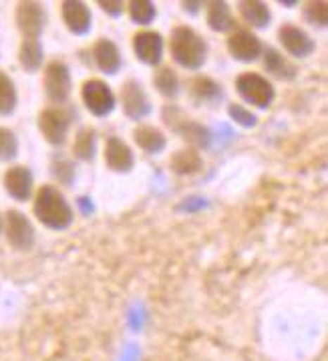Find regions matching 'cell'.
Returning <instances> with one entry per match:
<instances>
[{
    "mask_svg": "<svg viewBox=\"0 0 328 361\" xmlns=\"http://www.w3.org/2000/svg\"><path fill=\"white\" fill-rule=\"evenodd\" d=\"M97 6L111 18H119L127 13V2H123V0H99Z\"/></svg>",
    "mask_w": 328,
    "mask_h": 361,
    "instance_id": "obj_33",
    "label": "cell"
},
{
    "mask_svg": "<svg viewBox=\"0 0 328 361\" xmlns=\"http://www.w3.org/2000/svg\"><path fill=\"white\" fill-rule=\"evenodd\" d=\"M61 18L67 30L75 37H85L93 29V13L87 2L81 0H63Z\"/></svg>",
    "mask_w": 328,
    "mask_h": 361,
    "instance_id": "obj_16",
    "label": "cell"
},
{
    "mask_svg": "<svg viewBox=\"0 0 328 361\" xmlns=\"http://www.w3.org/2000/svg\"><path fill=\"white\" fill-rule=\"evenodd\" d=\"M2 234L6 236V243L11 245V248L18 252H29L37 243V231L30 218L16 208H8L2 214Z\"/></svg>",
    "mask_w": 328,
    "mask_h": 361,
    "instance_id": "obj_7",
    "label": "cell"
},
{
    "mask_svg": "<svg viewBox=\"0 0 328 361\" xmlns=\"http://www.w3.org/2000/svg\"><path fill=\"white\" fill-rule=\"evenodd\" d=\"M105 166L107 170H111L113 173H129L135 168V154L131 149V145L121 140L119 135H109L105 142Z\"/></svg>",
    "mask_w": 328,
    "mask_h": 361,
    "instance_id": "obj_17",
    "label": "cell"
},
{
    "mask_svg": "<svg viewBox=\"0 0 328 361\" xmlns=\"http://www.w3.org/2000/svg\"><path fill=\"white\" fill-rule=\"evenodd\" d=\"M206 23L214 32H234L238 29V20L228 2L224 0L206 2Z\"/></svg>",
    "mask_w": 328,
    "mask_h": 361,
    "instance_id": "obj_21",
    "label": "cell"
},
{
    "mask_svg": "<svg viewBox=\"0 0 328 361\" xmlns=\"http://www.w3.org/2000/svg\"><path fill=\"white\" fill-rule=\"evenodd\" d=\"M133 142L147 156H159L168 149V135L151 123H137L133 130Z\"/></svg>",
    "mask_w": 328,
    "mask_h": 361,
    "instance_id": "obj_19",
    "label": "cell"
},
{
    "mask_svg": "<svg viewBox=\"0 0 328 361\" xmlns=\"http://www.w3.org/2000/svg\"><path fill=\"white\" fill-rule=\"evenodd\" d=\"M226 47H228L229 57L238 63H254L264 53V43L256 32L250 29H240V27L234 32H229Z\"/></svg>",
    "mask_w": 328,
    "mask_h": 361,
    "instance_id": "obj_13",
    "label": "cell"
},
{
    "mask_svg": "<svg viewBox=\"0 0 328 361\" xmlns=\"http://www.w3.org/2000/svg\"><path fill=\"white\" fill-rule=\"evenodd\" d=\"M131 49L133 55L139 63L157 69L163 63V53H165V41L163 35L151 29L137 30L131 39Z\"/></svg>",
    "mask_w": 328,
    "mask_h": 361,
    "instance_id": "obj_11",
    "label": "cell"
},
{
    "mask_svg": "<svg viewBox=\"0 0 328 361\" xmlns=\"http://www.w3.org/2000/svg\"><path fill=\"white\" fill-rule=\"evenodd\" d=\"M119 102L123 107V114L127 119L135 121V123H141L145 117L151 114V99L145 91L141 81L137 79H127L123 85H121V93H119Z\"/></svg>",
    "mask_w": 328,
    "mask_h": 361,
    "instance_id": "obj_10",
    "label": "cell"
},
{
    "mask_svg": "<svg viewBox=\"0 0 328 361\" xmlns=\"http://www.w3.org/2000/svg\"><path fill=\"white\" fill-rule=\"evenodd\" d=\"M75 117L77 114L72 111V107H69V103L67 105H49L39 111L37 128L46 144L53 147H63L69 140Z\"/></svg>",
    "mask_w": 328,
    "mask_h": 361,
    "instance_id": "obj_3",
    "label": "cell"
},
{
    "mask_svg": "<svg viewBox=\"0 0 328 361\" xmlns=\"http://www.w3.org/2000/svg\"><path fill=\"white\" fill-rule=\"evenodd\" d=\"M18 152H20V144H18L15 131L0 126V161L2 164L15 161L18 158Z\"/></svg>",
    "mask_w": 328,
    "mask_h": 361,
    "instance_id": "obj_31",
    "label": "cell"
},
{
    "mask_svg": "<svg viewBox=\"0 0 328 361\" xmlns=\"http://www.w3.org/2000/svg\"><path fill=\"white\" fill-rule=\"evenodd\" d=\"M228 116L236 126H240L244 130H252V128H256L258 126L256 114H254L250 107L242 105V103H229Z\"/></svg>",
    "mask_w": 328,
    "mask_h": 361,
    "instance_id": "obj_32",
    "label": "cell"
},
{
    "mask_svg": "<svg viewBox=\"0 0 328 361\" xmlns=\"http://www.w3.org/2000/svg\"><path fill=\"white\" fill-rule=\"evenodd\" d=\"M46 6L43 2L34 0H23L15 8V25L23 39H41L46 27Z\"/></svg>",
    "mask_w": 328,
    "mask_h": 361,
    "instance_id": "obj_9",
    "label": "cell"
},
{
    "mask_svg": "<svg viewBox=\"0 0 328 361\" xmlns=\"http://www.w3.org/2000/svg\"><path fill=\"white\" fill-rule=\"evenodd\" d=\"M236 6H238V15L248 25L250 30H264L270 27L272 11L266 2H260V0H242Z\"/></svg>",
    "mask_w": 328,
    "mask_h": 361,
    "instance_id": "obj_22",
    "label": "cell"
},
{
    "mask_svg": "<svg viewBox=\"0 0 328 361\" xmlns=\"http://www.w3.org/2000/svg\"><path fill=\"white\" fill-rule=\"evenodd\" d=\"M2 188L15 202H29L34 196V173L29 166H11L2 176Z\"/></svg>",
    "mask_w": 328,
    "mask_h": 361,
    "instance_id": "obj_14",
    "label": "cell"
},
{
    "mask_svg": "<svg viewBox=\"0 0 328 361\" xmlns=\"http://www.w3.org/2000/svg\"><path fill=\"white\" fill-rule=\"evenodd\" d=\"M278 43L284 49L288 59H308L316 51V41L294 23H284L278 29Z\"/></svg>",
    "mask_w": 328,
    "mask_h": 361,
    "instance_id": "obj_12",
    "label": "cell"
},
{
    "mask_svg": "<svg viewBox=\"0 0 328 361\" xmlns=\"http://www.w3.org/2000/svg\"><path fill=\"white\" fill-rule=\"evenodd\" d=\"M44 95L51 105H67L72 93V75L69 65L61 59H53L44 65Z\"/></svg>",
    "mask_w": 328,
    "mask_h": 361,
    "instance_id": "obj_6",
    "label": "cell"
},
{
    "mask_svg": "<svg viewBox=\"0 0 328 361\" xmlns=\"http://www.w3.org/2000/svg\"><path fill=\"white\" fill-rule=\"evenodd\" d=\"M187 97L194 105H206V107H215L224 102L226 91L222 83L208 75H196L194 79L187 81Z\"/></svg>",
    "mask_w": 328,
    "mask_h": 361,
    "instance_id": "obj_15",
    "label": "cell"
},
{
    "mask_svg": "<svg viewBox=\"0 0 328 361\" xmlns=\"http://www.w3.org/2000/svg\"><path fill=\"white\" fill-rule=\"evenodd\" d=\"M0 234H2V214H0Z\"/></svg>",
    "mask_w": 328,
    "mask_h": 361,
    "instance_id": "obj_36",
    "label": "cell"
},
{
    "mask_svg": "<svg viewBox=\"0 0 328 361\" xmlns=\"http://www.w3.org/2000/svg\"><path fill=\"white\" fill-rule=\"evenodd\" d=\"M210 47L200 32L187 25H179L170 35V55L173 63L186 71H200L208 61Z\"/></svg>",
    "mask_w": 328,
    "mask_h": 361,
    "instance_id": "obj_2",
    "label": "cell"
},
{
    "mask_svg": "<svg viewBox=\"0 0 328 361\" xmlns=\"http://www.w3.org/2000/svg\"><path fill=\"white\" fill-rule=\"evenodd\" d=\"M18 107V91L13 77L0 69V117H11Z\"/></svg>",
    "mask_w": 328,
    "mask_h": 361,
    "instance_id": "obj_28",
    "label": "cell"
},
{
    "mask_svg": "<svg viewBox=\"0 0 328 361\" xmlns=\"http://www.w3.org/2000/svg\"><path fill=\"white\" fill-rule=\"evenodd\" d=\"M236 93L246 105L256 109H268L276 99V87L266 75L256 71H244L234 81Z\"/></svg>",
    "mask_w": 328,
    "mask_h": 361,
    "instance_id": "obj_5",
    "label": "cell"
},
{
    "mask_svg": "<svg viewBox=\"0 0 328 361\" xmlns=\"http://www.w3.org/2000/svg\"><path fill=\"white\" fill-rule=\"evenodd\" d=\"M182 6L189 15H198L200 8H206V2H182Z\"/></svg>",
    "mask_w": 328,
    "mask_h": 361,
    "instance_id": "obj_34",
    "label": "cell"
},
{
    "mask_svg": "<svg viewBox=\"0 0 328 361\" xmlns=\"http://www.w3.org/2000/svg\"><path fill=\"white\" fill-rule=\"evenodd\" d=\"M302 18L306 25L314 29H327L328 25V2L324 0H310L302 4Z\"/></svg>",
    "mask_w": 328,
    "mask_h": 361,
    "instance_id": "obj_30",
    "label": "cell"
},
{
    "mask_svg": "<svg viewBox=\"0 0 328 361\" xmlns=\"http://www.w3.org/2000/svg\"><path fill=\"white\" fill-rule=\"evenodd\" d=\"M18 65L29 75H34L43 69L44 49L41 39H23L18 47Z\"/></svg>",
    "mask_w": 328,
    "mask_h": 361,
    "instance_id": "obj_23",
    "label": "cell"
},
{
    "mask_svg": "<svg viewBox=\"0 0 328 361\" xmlns=\"http://www.w3.org/2000/svg\"><path fill=\"white\" fill-rule=\"evenodd\" d=\"M151 83L156 87V91L163 97V99H177V95L182 93V81H179V75L175 73L173 67L170 65H159L153 73V79Z\"/></svg>",
    "mask_w": 328,
    "mask_h": 361,
    "instance_id": "obj_24",
    "label": "cell"
},
{
    "mask_svg": "<svg viewBox=\"0 0 328 361\" xmlns=\"http://www.w3.org/2000/svg\"><path fill=\"white\" fill-rule=\"evenodd\" d=\"M81 102L93 117H109L117 107V95L103 79H87L81 85Z\"/></svg>",
    "mask_w": 328,
    "mask_h": 361,
    "instance_id": "obj_8",
    "label": "cell"
},
{
    "mask_svg": "<svg viewBox=\"0 0 328 361\" xmlns=\"http://www.w3.org/2000/svg\"><path fill=\"white\" fill-rule=\"evenodd\" d=\"M127 15L133 25L149 27L157 18V4L151 0H131L127 2Z\"/></svg>",
    "mask_w": 328,
    "mask_h": 361,
    "instance_id": "obj_29",
    "label": "cell"
},
{
    "mask_svg": "<svg viewBox=\"0 0 328 361\" xmlns=\"http://www.w3.org/2000/svg\"><path fill=\"white\" fill-rule=\"evenodd\" d=\"M170 168L177 176H194V173H200L203 170V158L198 149L184 147V149H177L173 154L172 159H170Z\"/></svg>",
    "mask_w": 328,
    "mask_h": 361,
    "instance_id": "obj_26",
    "label": "cell"
},
{
    "mask_svg": "<svg viewBox=\"0 0 328 361\" xmlns=\"http://www.w3.org/2000/svg\"><path fill=\"white\" fill-rule=\"evenodd\" d=\"M260 59L264 63V69L270 73L274 79L294 81L298 77V67L292 63V59H288L282 51L274 47H264V53Z\"/></svg>",
    "mask_w": 328,
    "mask_h": 361,
    "instance_id": "obj_20",
    "label": "cell"
},
{
    "mask_svg": "<svg viewBox=\"0 0 328 361\" xmlns=\"http://www.w3.org/2000/svg\"><path fill=\"white\" fill-rule=\"evenodd\" d=\"M280 4H282V6H298L300 2L298 0H292V2H288V0H280Z\"/></svg>",
    "mask_w": 328,
    "mask_h": 361,
    "instance_id": "obj_35",
    "label": "cell"
},
{
    "mask_svg": "<svg viewBox=\"0 0 328 361\" xmlns=\"http://www.w3.org/2000/svg\"><path fill=\"white\" fill-rule=\"evenodd\" d=\"M32 214L44 228L63 232L75 222V210L63 190L55 184H43L32 196Z\"/></svg>",
    "mask_w": 328,
    "mask_h": 361,
    "instance_id": "obj_1",
    "label": "cell"
},
{
    "mask_svg": "<svg viewBox=\"0 0 328 361\" xmlns=\"http://www.w3.org/2000/svg\"><path fill=\"white\" fill-rule=\"evenodd\" d=\"M161 119L173 133H177L184 142H187L189 147L200 152V149H208L212 145L210 128H206L203 123L196 121V119H189L177 105H165Z\"/></svg>",
    "mask_w": 328,
    "mask_h": 361,
    "instance_id": "obj_4",
    "label": "cell"
},
{
    "mask_svg": "<svg viewBox=\"0 0 328 361\" xmlns=\"http://www.w3.org/2000/svg\"><path fill=\"white\" fill-rule=\"evenodd\" d=\"M51 176L55 178L58 186H65V188H71L77 180V168H75V161L69 156L57 152L53 158H51Z\"/></svg>",
    "mask_w": 328,
    "mask_h": 361,
    "instance_id": "obj_27",
    "label": "cell"
},
{
    "mask_svg": "<svg viewBox=\"0 0 328 361\" xmlns=\"http://www.w3.org/2000/svg\"><path fill=\"white\" fill-rule=\"evenodd\" d=\"M97 142H99V135L95 128H81L75 135V142H72V156L79 159V161H85L91 164L97 158Z\"/></svg>",
    "mask_w": 328,
    "mask_h": 361,
    "instance_id": "obj_25",
    "label": "cell"
},
{
    "mask_svg": "<svg viewBox=\"0 0 328 361\" xmlns=\"http://www.w3.org/2000/svg\"><path fill=\"white\" fill-rule=\"evenodd\" d=\"M91 61L101 73L109 77H113L123 69V55L113 39H105V37L97 39L91 47Z\"/></svg>",
    "mask_w": 328,
    "mask_h": 361,
    "instance_id": "obj_18",
    "label": "cell"
}]
</instances>
